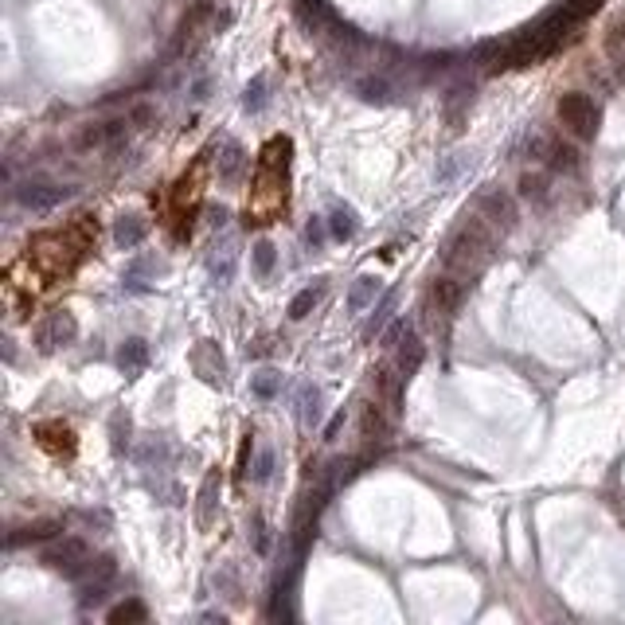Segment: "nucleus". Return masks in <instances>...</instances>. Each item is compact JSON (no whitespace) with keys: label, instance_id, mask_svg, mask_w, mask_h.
Masks as SVG:
<instances>
[{"label":"nucleus","instance_id":"38","mask_svg":"<svg viewBox=\"0 0 625 625\" xmlns=\"http://www.w3.org/2000/svg\"><path fill=\"white\" fill-rule=\"evenodd\" d=\"M149 489L153 492H161L164 504H184V489L180 485H164V481H149Z\"/></svg>","mask_w":625,"mask_h":625},{"label":"nucleus","instance_id":"6","mask_svg":"<svg viewBox=\"0 0 625 625\" xmlns=\"http://www.w3.org/2000/svg\"><path fill=\"white\" fill-rule=\"evenodd\" d=\"M145 234H149V223L141 215H117V223H114L117 251H137V246L145 243Z\"/></svg>","mask_w":625,"mask_h":625},{"label":"nucleus","instance_id":"14","mask_svg":"<svg viewBox=\"0 0 625 625\" xmlns=\"http://www.w3.org/2000/svg\"><path fill=\"white\" fill-rule=\"evenodd\" d=\"M375 297H380V278L375 273H360L348 290V312H363L368 305H375Z\"/></svg>","mask_w":625,"mask_h":625},{"label":"nucleus","instance_id":"18","mask_svg":"<svg viewBox=\"0 0 625 625\" xmlns=\"http://www.w3.org/2000/svg\"><path fill=\"white\" fill-rule=\"evenodd\" d=\"M161 273V263H156L153 254H145V258H134V263L125 266V290H145V278H156Z\"/></svg>","mask_w":625,"mask_h":625},{"label":"nucleus","instance_id":"19","mask_svg":"<svg viewBox=\"0 0 625 625\" xmlns=\"http://www.w3.org/2000/svg\"><path fill=\"white\" fill-rule=\"evenodd\" d=\"M234 258H239V251H234V243H231V239H223V246L215 243V254H212V278H215L219 285H227V282L234 278Z\"/></svg>","mask_w":625,"mask_h":625},{"label":"nucleus","instance_id":"13","mask_svg":"<svg viewBox=\"0 0 625 625\" xmlns=\"http://www.w3.org/2000/svg\"><path fill=\"white\" fill-rule=\"evenodd\" d=\"M35 438H39V446L51 450V453H71L74 450V434L63 422H39Z\"/></svg>","mask_w":625,"mask_h":625},{"label":"nucleus","instance_id":"29","mask_svg":"<svg viewBox=\"0 0 625 625\" xmlns=\"http://www.w3.org/2000/svg\"><path fill=\"white\" fill-rule=\"evenodd\" d=\"M520 195L531 203H543L547 200V176L543 173H524L520 176Z\"/></svg>","mask_w":625,"mask_h":625},{"label":"nucleus","instance_id":"11","mask_svg":"<svg viewBox=\"0 0 625 625\" xmlns=\"http://www.w3.org/2000/svg\"><path fill=\"white\" fill-rule=\"evenodd\" d=\"M422 356H426V348H422V341H419L414 332H407V336H402V341L395 344V368L407 375V380L422 368Z\"/></svg>","mask_w":625,"mask_h":625},{"label":"nucleus","instance_id":"23","mask_svg":"<svg viewBox=\"0 0 625 625\" xmlns=\"http://www.w3.org/2000/svg\"><path fill=\"white\" fill-rule=\"evenodd\" d=\"M137 461L145 465V469H164V461H168V441L164 438H145V446L137 450Z\"/></svg>","mask_w":625,"mask_h":625},{"label":"nucleus","instance_id":"9","mask_svg":"<svg viewBox=\"0 0 625 625\" xmlns=\"http://www.w3.org/2000/svg\"><path fill=\"white\" fill-rule=\"evenodd\" d=\"M461 297H465V282L453 278V273H446V278H438L430 285V302L438 305V312H453L461 305Z\"/></svg>","mask_w":625,"mask_h":625},{"label":"nucleus","instance_id":"3","mask_svg":"<svg viewBox=\"0 0 625 625\" xmlns=\"http://www.w3.org/2000/svg\"><path fill=\"white\" fill-rule=\"evenodd\" d=\"M74 336H78V321L71 317L67 309L47 312V317L35 324V348L44 352V356H51V352H59V348L74 344Z\"/></svg>","mask_w":625,"mask_h":625},{"label":"nucleus","instance_id":"45","mask_svg":"<svg viewBox=\"0 0 625 625\" xmlns=\"http://www.w3.org/2000/svg\"><path fill=\"white\" fill-rule=\"evenodd\" d=\"M207 90H212V83H207V78H200V83H195V90H192V98H195V102H203V98H207Z\"/></svg>","mask_w":625,"mask_h":625},{"label":"nucleus","instance_id":"34","mask_svg":"<svg viewBox=\"0 0 625 625\" xmlns=\"http://www.w3.org/2000/svg\"><path fill=\"white\" fill-rule=\"evenodd\" d=\"M395 290H391V293H383V302L380 305H375V317H372V329H368V336H375V332H380L383 329V324H387V317H391V309H395Z\"/></svg>","mask_w":625,"mask_h":625},{"label":"nucleus","instance_id":"1","mask_svg":"<svg viewBox=\"0 0 625 625\" xmlns=\"http://www.w3.org/2000/svg\"><path fill=\"white\" fill-rule=\"evenodd\" d=\"M559 122H563L570 134L590 141L598 134V122H602V110H598V102L590 94H582V90H570V94L559 98Z\"/></svg>","mask_w":625,"mask_h":625},{"label":"nucleus","instance_id":"15","mask_svg":"<svg viewBox=\"0 0 625 625\" xmlns=\"http://www.w3.org/2000/svg\"><path fill=\"white\" fill-rule=\"evenodd\" d=\"M321 414H324L321 411V391L312 383H302V387H297V419H302L305 430H312L321 422Z\"/></svg>","mask_w":625,"mask_h":625},{"label":"nucleus","instance_id":"31","mask_svg":"<svg viewBox=\"0 0 625 625\" xmlns=\"http://www.w3.org/2000/svg\"><path fill=\"white\" fill-rule=\"evenodd\" d=\"M106 594H110V582H94V579H86V582H83V590H78V606H83V610L102 606V602H106Z\"/></svg>","mask_w":625,"mask_h":625},{"label":"nucleus","instance_id":"39","mask_svg":"<svg viewBox=\"0 0 625 625\" xmlns=\"http://www.w3.org/2000/svg\"><path fill=\"white\" fill-rule=\"evenodd\" d=\"M215 586H219V590H227L231 598H239V575H234L231 567H219L215 570Z\"/></svg>","mask_w":625,"mask_h":625},{"label":"nucleus","instance_id":"12","mask_svg":"<svg viewBox=\"0 0 625 625\" xmlns=\"http://www.w3.org/2000/svg\"><path fill=\"white\" fill-rule=\"evenodd\" d=\"M243 164H246V153L239 141H223V149H219V161H215V173L223 184H234V180L243 176Z\"/></svg>","mask_w":625,"mask_h":625},{"label":"nucleus","instance_id":"28","mask_svg":"<svg viewBox=\"0 0 625 625\" xmlns=\"http://www.w3.org/2000/svg\"><path fill=\"white\" fill-rule=\"evenodd\" d=\"M360 430H363V438L368 441H383L387 438V422H383V414H380V407H363V422H360Z\"/></svg>","mask_w":625,"mask_h":625},{"label":"nucleus","instance_id":"22","mask_svg":"<svg viewBox=\"0 0 625 625\" xmlns=\"http://www.w3.org/2000/svg\"><path fill=\"white\" fill-rule=\"evenodd\" d=\"M251 395L254 399H263V402H270V399H278L282 395V372H273V368H263L251 380Z\"/></svg>","mask_w":625,"mask_h":625},{"label":"nucleus","instance_id":"16","mask_svg":"<svg viewBox=\"0 0 625 625\" xmlns=\"http://www.w3.org/2000/svg\"><path fill=\"white\" fill-rule=\"evenodd\" d=\"M356 94L363 102H372V106H387L391 94H395V86H391L383 74H363V78H356Z\"/></svg>","mask_w":625,"mask_h":625},{"label":"nucleus","instance_id":"44","mask_svg":"<svg viewBox=\"0 0 625 625\" xmlns=\"http://www.w3.org/2000/svg\"><path fill=\"white\" fill-rule=\"evenodd\" d=\"M254 543H258V551H266V524H263V520H254Z\"/></svg>","mask_w":625,"mask_h":625},{"label":"nucleus","instance_id":"10","mask_svg":"<svg viewBox=\"0 0 625 625\" xmlns=\"http://www.w3.org/2000/svg\"><path fill=\"white\" fill-rule=\"evenodd\" d=\"M219 489H223V477H219V469H212V473L203 477V485H200V508H195L200 528H212L215 508H219Z\"/></svg>","mask_w":625,"mask_h":625},{"label":"nucleus","instance_id":"26","mask_svg":"<svg viewBox=\"0 0 625 625\" xmlns=\"http://www.w3.org/2000/svg\"><path fill=\"white\" fill-rule=\"evenodd\" d=\"M547 164L555 168V173H575L579 168V149L575 145H551V156H547Z\"/></svg>","mask_w":625,"mask_h":625},{"label":"nucleus","instance_id":"46","mask_svg":"<svg viewBox=\"0 0 625 625\" xmlns=\"http://www.w3.org/2000/svg\"><path fill=\"white\" fill-rule=\"evenodd\" d=\"M266 352H270V341H266V336H263V341H254V348H251V356H266Z\"/></svg>","mask_w":625,"mask_h":625},{"label":"nucleus","instance_id":"17","mask_svg":"<svg viewBox=\"0 0 625 625\" xmlns=\"http://www.w3.org/2000/svg\"><path fill=\"white\" fill-rule=\"evenodd\" d=\"M356 231H360V219H356V212L352 207H332L329 212V234L336 243H348V239H356Z\"/></svg>","mask_w":625,"mask_h":625},{"label":"nucleus","instance_id":"24","mask_svg":"<svg viewBox=\"0 0 625 625\" xmlns=\"http://www.w3.org/2000/svg\"><path fill=\"white\" fill-rule=\"evenodd\" d=\"M129 430H134L129 414L125 411H114L110 414V446H114V453H125L129 450Z\"/></svg>","mask_w":625,"mask_h":625},{"label":"nucleus","instance_id":"21","mask_svg":"<svg viewBox=\"0 0 625 625\" xmlns=\"http://www.w3.org/2000/svg\"><path fill=\"white\" fill-rule=\"evenodd\" d=\"M63 524L59 520H39V524H28V528H20L16 536H8V547H20V543H39V540H51L59 531Z\"/></svg>","mask_w":625,"mask_h":625},{"label":"nucleus","instance_id":"37","mask_svg":"<svg viewBox=\"0 0 625 625\" xmlns=\"http://www.w3.org/2000/svg\"><path fill=\"white\" fill-rule=\"evenodd\" d=\"M102 141H106V125H86L83 134H78L74 145L78 149H94V145H102Z\"/></svg>","mask_w":625,"mask_h":625},{"label":"nucleus","instance_id":"5","mask_svg":"<svg viewBox=\"0 0 625 625\" xmlns=\"http://www.w3.org/2000/svg\"><path fill=\"white\" fill-rule=\"evenodd\" d=\"M477 215H481V219H489L492 231H512V227H516V219H520L516 200H512L508 192H485V195L477 200Z\"/></svg>","mask_w":625,"mask_h":625},{"label":"nucleus","instance_id":"2","mask_svg":"<svg viewBox=\"0 0 625 625\" xmlns=\"http://www.w3.org/2000/svg\"><path fill=\"white\" fill-rule=\"evenodd\" d=\"M39 559H44V567L59 570L63 579H83L86 567H90V547L78 540V536H67V540H59V543H51Z\"/></svg>","mask_w":625,"mask_h":625},{"label":"nucleus","instance_id":"40","mask_svg":"<svg viewBox=\"0 0 625 625\" xmlns=\"http://www.w3.org/2000/svg\"><path fill=\"white\" fill-rule=\"evenodd\" d=\"M227 207H207V223H212V227H227Z\"/></svg>","mask_w":625,"mask_h":625},{"label":"nucleus","instance_id":"27","mask_svg":"<svg viewBox=\"0 0 625 625\" xmlns=\"http://www.w3.org/2000/svg\"><path fill=\"white\" fill-rule=\"evenodd\" d=\"M465 168H469V153H450L446 156V161H441L438 164V184H453V180H458L461 173H465Z\"/></svg>","mask_w":625,"mask_h":625},{"label":"nucleus","instance_id":"7","mask_svg":"<svg viewBox=\"0 0 625 625\" xmlns=\"http://www.w3.org/2000/svg\"><path fill=\"white\" fill-rule=\"evenodd\" d=\"M117 368H122L129 380L145 372L149 368V341H141V336H129V341L117 348Z\"/></svg>","mask_w":625,"mask_h":625},{"label":"nucleus","instance_id":"47","mask_svg":"<svg viewBox=\"0 0 625 625\" xmlns=\"http://www.w3.org/2000/svg\"><path fill=\"white\" fill-rule=\"evenodd\" d=\"M618 78H621V83H625V63H618Z\"/></svg>","mask_w":625,"mask_h":625},{"label":"nucleus","instance_id":"42","mask_svg":"<svg viewBox=\"0 0 625 625\" xmlns=\"http://www.w3.org/2000/svg\"><path fill=\"white\" fill-rule=\"evenodd\" d=\"M341 430H344V411L329 422V430H324V441H336V438H341Z\"/></svg>","mask_w":625,"mask_h":625},{"label":"nucleus","instance_id":"20","mask_svg":"<svg viewBox=\"0 0 625 625\" xmlns=\"http://www.w3.org/2000/svg\"><path fill=\"white\" fill-rule=\"evenodd\" d=\"M251 266H254V278H270L273 266H278V246H273L270 239H258L254 251H251Z\"/></svg>","mask_w":625,"mask_h":625},{"label":"nucleus","instance_id":"8","mask_svg":"<svg viewBox=\"0 0 625 625\" xmlns=\"http://www.w3.org/2000/svg\"><path fill=\"white\" fill-rule=\"evenodd\" d=\"M192 368L200 372V380H207V383H219V380H223V356L215 352L212 341H200V344H195V352H192Z\"/></svg>","mask_w":625,"mask_h":625},{"label":"nucleus","instance_id":"32","mask_svg":"<svg viewBox=\"0 0 625 625\" xmlns=\"http://www.w3.org/2000/svg\"><path fill=\"white\" fill-rule=\"evenodd\" d=\"M83 579H94V582H114L117 579V563L110 555H98V559H90V567H86V575Z\"/></svg>","mask_w":625,"mask_h":625},{"label":"nucleus","instance_id":"41","mask_svg":"<svg viewBox=\"0 0 625 625\" xmlns=\"http://www.w3.org/2000/svg\"><path fill=\"white\" fill-rule=\"evenodd\" d=\"M83 524H98V528H110V516L106 512H78Z\"/></svg>","mask_w":625,"mask_h":625},{"label":"nucleus","instance_id":"43","mask_svg":"<svg viewBox=\"0 0 625 625\" xmlns=\"http://www.w3.org/2000/svg\"><path fill=\"white\" fill-rule=\"evenodd\" d=\"M145 122H153V106H137L129 114V125H145Z\"/></svg>","mask_w":625,"mask_h":625},{"label":"nucleus","instance_id":"33","mask_svg":"<svg viewBox=\"0 0 625 625\" xmlns=\"http://www.w3.org/2000/svg\"><path fill=\"white\" fill-rule=\"evenodd\" d=\"M110 621H114V625H122V621H145V606H141L137 598H129V602H122V606L110 610Z\"/></svg>","mask_w":625,"mask_h":625},{"label":"nucleus","instance_id":"4","mask_svg":"<svg viewBox=\"0 0 625 625\" xmlns=\"http://www.w3.org/2000/svg\"><path fill=\"white\" fill-rule=\"evenodd\" d=\"M71 195H74L71 188H59L51 180H24V184H16V203L28 207V212H55Z\"/></svg>","mask_w":625,"mask_h":625},{"label":"nucleus","instance_id":"30","mask_svg":"<svg viewBox=\"0 0 625 625\" xmlns=\"http://www.w3.org/2000/svg\"><path fill=\"white\" fill-rule=\"evenodd\" d=\"M317 302H321V285H309V290H302V293H297L293 302H290V317H293V321H305Z\"/></svg>","mask_w":625,"mask_h":625},{"label":"nucleus","instance_id":"35","mask_svg":"<svg viewBox=\"0 0 625 625\" xmlns=\"http://www.w3.org/2000/svg\"><path fill=\"white\" fill-rule=\"evenodd\" d=\"M324 227H329V219H317V215L309 219V227H305V243H309V251H321V246H324Z\"/></svg>","mask_w":625,"mask_h":625},{"label":"nucleus","instance_id":"36","mask_svg":"<svg viewBox=\"0 0 625 625\" xmlns=\"http://www.w3.org/2000/svg\"><path fill=\"white\" fill-rule=\"evenodd\" d=\"M251 477H254V485H266V481L273 477V450H263V453H258Z\"/></svg>","mask_w":625,"mask_h":625},{"label":"nucleus","instance_id":"25","mask_svg":"<svg viewBox=\"0 0 625 625\" xmlns=\"http://www.w3.org/2000/svg\"><path fill=\"white\" fill-rule=\"evenodd\" d=\"M266 90H270V83H266V74H254L251 78V83H246V90H243V106L246 110H251V114H258V110H263L266 106Z\"/></svg>","mask_w":625,"mask_h":625}]
</instances>
